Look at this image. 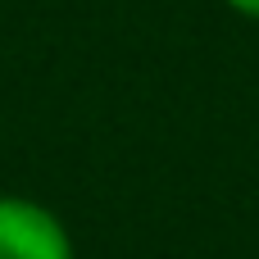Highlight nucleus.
<instances>
[{
    "instance_id": "obj_2",
    "label": "nucleus",
    "mask_w": 259,
    "mask_h": 259,
    "mask_svg": "<svg viewBox=\"0 0 259 259\" xmlns=\"http://www.w3.org/2000/svg\"><path fill=\"white\" fill-rule=\"evenodd\" d=\"M223 5H232V9L246 14V18H259V0H223Z\"/></svg>"
},
{
    "instance_id": "obj_1",
    "label": "nucleus",
    "mask_w": 259,
    "mask_h": 259,
    "mask_svg": "<svg viewBox=\"0 0 259 259\" xmlns=\"http://www.w3.org/2000/svg\"><path fill=\"white\" fill-rule=\"evenodd\" d=\"M0 259H73V241L36 200L0 196Z\"/></svg>"
}]
</instances>
